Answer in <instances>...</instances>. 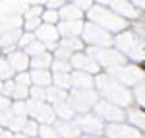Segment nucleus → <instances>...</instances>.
Segmentation results:
<instances>
[]
</instances>
